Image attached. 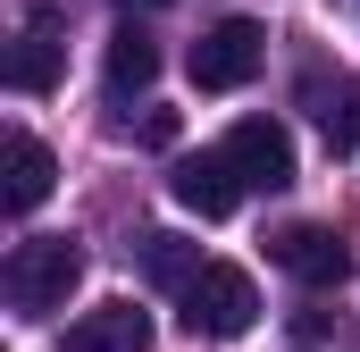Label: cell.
I'll use <instances>...</instances> for the list:
<instances>
[{"label":"cell","instance_id":"6da1fadb","mask_svg":"<svg viewBox=\"0 0 360 352\" xmlns=\"http://www.w3.org/2000/svg\"><path fill=\"white\" fill-rule=\"evenodd\" d=\"M76 277H84V244L76 235H25L8 252V268H0V294H8L17 319H51V310H68Z\"/></svg>","mask_w":360,"mask_h":352},{"label":"cell","instance_id":"7a4b0ae2","mask_svg":"<svg viewBox=\"0 0 360 352\" xmlns=\"http://www.w3.org/2000/svg\"><path fill=\"white\" fill-rule=\"evenodd\" d=\"M176 302H184V336H210V344H235V336L260 327V285L235 260H210Z\"/></svg>","mask_w":360,"mask_h":352},{"label":"cell","instance_id":"3957f363","mask_svg":"<svg viewBox=\"0 0 360 352\" xmlns=\"http://www.w3.org/2000/svg\"><path fill=\"white\" fill-rule=\"evenodd\" d=\"M260 59H269V34L252 25V17H226V25H210L201 42H193V84L201 92H243L252 76H260Z\"/></svg>","mask_w":360,"mask_h":352},{"label":"cell","instance_id":"277c9868","mask_svg":"<svg viewBox=\"0 0 360 352\" xmlns=\"http://www.w3.org/2000/svg\"><path fill=\"white\" fill-rule=\"evenodd\" d=\"M269 260L285 268L293 285H310V294H335V285L352 277V244H344L335 227H276Z\"/></svg>","mask_w":360,"mask_h":352},{"label":"cell","instance_id":"5b68a950","mask_svg":"<svg viewBox=\"0 0 360 352\" xmlns=\"http://www.w3.org/2000/svg\"><path fill=\"white\" fill-rule=\"evenodd\" d=\"M226 160L235 176L252 184V193H285L293 184V134H285V118H235V134H226Z\"/></svg>","mask_w":360,"mask_h":352},{"label":"cell","instance_id":"8992f818","mask_svg":"<svg viewBox=\"0 0 360 352\" xmlns=\"http://www.w3.org/2000/svg\"><path fill=\"white\" fill-rule=\"evenodd\" d=\"M51 184H59L51 143H42V134H25V126H8V134H0V210H8V218H25V210H42V201H51Z\"/></svg>","mask_w":360,"mask_h":352},{"label":"cell","instance_id":"52a82bcc","mask_svg":"<svg viewBox=\"0 0 360 352\" xmlns=\"http://www.w3.org/2000/svg\"><path fill=\"white\" fill-rule=\"evenodd\" d=\"M168 184H176V210H193V218H226V210L252 193V184L235 176V160H226V143H218V151H184Z\"/></svg>","mask_w":360,"mask_h":352},{"label":"cell","instance_id":"ba28073f","mask_svg":"<svg viewBox=\"0 0 360 352\" xmlns=\"http://www.w3.org/2000/svg\"><path fill=\"white\" fill-rule=\"evenodd\" d=\"M302 109L319 118V134H327L335 160H352V151H360V76H327V68H310V76H302Z\"/></svg>","mask_w":360,"mask_h":352},{"label":"cell","instance_id":"9c48e42d","mask_svg":"<svg viewBox=\"0 0 360 352\" xmlns=\"http://www.w3.org/2000/svg\"><path fill=\"white\" fill-rule=\"evenodd\" d=\"M59 352H151V310L101 302V310H84V319L59 336Z\"/></svg>","mask_w":360,"mask_h":352},{"label":"cell","instance_id":"30bf717a","mask_svg":"<svg viewBox=\"0 0 360 352\" xmlns=\"http://www.w3.org/2000/svg\"><path fill=\"white\" fill-rule=\"evenodd\" d=\"M59 59H68L59 17H51V8H34V17H25V34H17V51H8V92H51V84H59Z\"/></svg>","mask_w":360,"mask_h":352},{"label":"cell","instance_id":"8fae6325","mask_svg":"<svg viewBox=\"0 0 360 352\" xmlns=\"http://www.w3.org/2000/svg\"><path fill=\"white\" fill-rule=\"evenodd\" d=\"M151 76H160V42H151L143 25H117V34H109V59H101V84H109V101L151 92Z\"/></svg>","mask_w":360,"mask_h":352},{"label":"cell","instance_id":"7c38bea8","mask_svg":"<svg viewBox=\"0 0 360 352\" xmlns=\"http://www.w3.org/2000/svg\"><path fill=\"white\" fill-rule=\"evenodd\" d=\"M126 252H134V268H143L151 285H168V294H184V285H193V277L210 268V260H201V244H184V235H168V227H151V235H134Z\"/></svg>","mask_w":360,"mask_h":352},{"label":"cell","instance_id":"4fadbf2b","mask_svg":"<svg viewBox=\"0 0 360 352\" xmlns=\"http://www.w3.org/2000/svg\"><path fill=\"white\" fill-rule=\"evenodd\" d=\"M143 143L168 151V143H176V109H151V118H143Z\"/></svg>","mask_w":360,"mask_h":352},{"label":"cell","instance_id":"5bb4252c","mask_svg":"<svg viewBox=\"0 0 360 352\" xmlns=\"http://www.w3.org/2000/svg\"><path fill=\"white\" fill-rule=\"evenodd\" d=\"M143 8H160V0H143Z\"/></svg>","mask_w":360,"mask_h":352}]
</instances>
